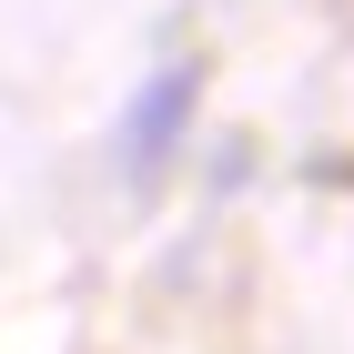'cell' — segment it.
Segmentation results:
<instances>
[{
  "label": "cell",
  "mask_w": 354,
  "mask_h": 354,
  "mask_svg": "<svg viewBox=\"0 0 354 354\" xmlns=\"http://www.w3.org/2000/svg\"><path fill=\"white\" fill-rule=\"evenodd\" d=\"M183 102H192V71H172V82L152 91V102H142V122H132V142H142V152H162V142H172V122H183Z\"/></svg>",
  "instance_id": "cell-1"
}]
</instances>
